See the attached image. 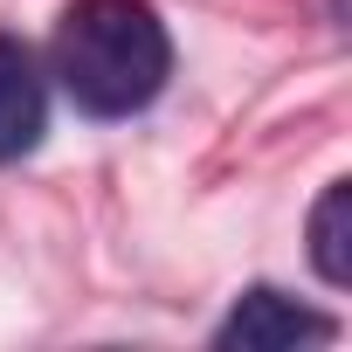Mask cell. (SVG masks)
<instances>
[{
  "label": "cell",
  "mask_w": 352,
  "mask_h": 352,
  "mask_svg": "<svg viewBox=\"0 0 352 352\" xmlns=\"http://www.w3.org/2000/svg\"><path fill=\"white\" fill-rule=\"evenodd\" d=\"M49 131V83L28 42L0 35V166H14L42 145Z\"/></svg>",
  "instance_id": "obj_3"
},
{
  "label": "cell",
  "mask_w": 352,
  "mask_h": 352,
  "mask_svg": "<svg viewBox=\"0 0 352 352\" xmlns=\"http://www.w3.org/2000/svg\"><path fill=\"white\" fill-rule=\"evenodd\" d=\"M311 270L331 290L352 283V180H331L311 208Z\"/></svg>",
  "instance_id": "obj_4"
},
{
  "label": "cell",
  "mask_w": 352,
  "mask_h": 352,
  "mask_svg": "<svg viewBox=\"0 0 352 352\" xmlns=\"http://www.w3.org/2000/svg\"><path fill=\"white\" fill-rule=\"evenodd\" d=\"M324 338H338V318L283 297L276 283H249L228 304V318L214 324L221 352H297V345H324Z\"/></svg>",
  "instance_id": "obj_2"
},
{
  "label": "cell",
  "mask_w": 352,
  "mask_h": 352,
  "mask_svg": "<svg viewBox=\"0 0 352 352\" xmlns=\"http://www.w3.org/2000/svg\"><path fill=\"white\" fill-rule=\"evenodd\" d=\"M56 83L83 118H138L173 76V35L152 0H69L56 21Z\"/></svg>",
  "instance_id": "obj_1"
}]
</instances>
